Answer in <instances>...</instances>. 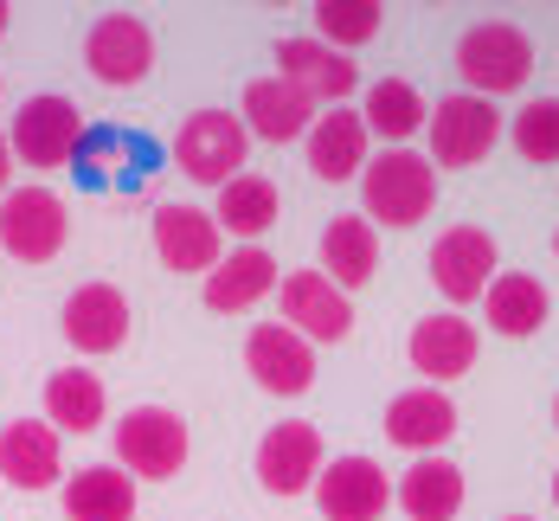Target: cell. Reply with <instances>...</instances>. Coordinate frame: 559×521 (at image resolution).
<instances>
[{
    "label": "cell",
    "instance_id": "obj_37",
    "mask_svg": "<svg viewBox=\"0 0 559 521\" xmlns=\"http://www.w3.org/2000/svg\"><path fill=\"white\" fill-rule=\"evenodd\" d=\"M554 425H559V400H554Z\"/></svg>",
    "mask_w": 559,
    "mask_h": 521
},
{
    "label": "cell",
    "instance_id": "obj_13",
    "mask_svg": "<svg viewBox=\"0 0 559 521\" xmlns=\"http://www.w3.org/2000/svg\"><path fill=\"white\" fill-rule=\"evenodd\" d=\"M245 374L277 400H302L316 387V347L296 329H283V322H258L245 335Z\"/></svg>",
    "mask_w": 559,
    "mask_h": 521
},
{
    "label": "cell",
    "instance_id": "obj_15",
    "mask_svg": "<svg viewBox=\"0 0 559 521\" xmlns=\"http://www.w3.org/2000/svg\"><path fill=\"white\" fill-rule=\"evenodd\" d=\"M316 509L322 521H380L392 509V476L373 458H335L316 476Z\"/></svg>",
    "mask_w": 559,
    "mask_h": 521
},
{
    "label": "cell",
    "instance_id": "obj_24",
    "mask_svg": "<svg viewBox=\"0 0 559 521\" xmlns=\"http://www.w3.org/2000/svg\"><path fill=\"white\" fill-rule=\"evenodd\" d=\"M463 496H469V483H463V470L450 458H412V470L392 483V502L412 521H456Z\"/></svg>",
    "mask_w": 559,
    "mask_h": 521
},
{
    "label": "cell",
    "instance_id": "obj_8",
    "mask_svg": "<svg viewBox=\"0 0 559 521\" xmlns=\"http://www.w3.org/2000/svg\"><path fill=\"white\" fill-rule=\"evenodd\" d=\"M78 135H84V116L71 97H26L20 116H13V129H7V149H13V162H26L33 174H52V168H71V155H78Z\"/></svg>",
    "mask_w": 559,
    "mask_h": 521
},
{
    "label": "cell",
    "instance_id": "obj_11",
    "mask_svg": "<svg viewBox=\"0 0 559 521\" xmlns=\"http://www.w3.org/2000/svg\"><path fill=\"white\" fill-rule=\"evenodd\" d=\"M251 463H258V483L289 502V496H309V489H316L329 451H322V431H316L309 418H283V425H271V431L258 438V458Z\"/></svg>",
    "mask_w": 559,
    "mask_h": 521
},
{
    "label": "cell",
    "instance_id": "obj_23",
    "mask_svg": "<svg viewBox=\"0 0 559 521\" xmlns=\"http://www.w3.org/2000/svg\"><path fill=\"white\" fill-rule=\"evenodd\" d=\"M450 431H456V400L444 387H405L386 405V438L399 451H412V458H438V445Z\"/></svg>",
    "mask_w": 559,
    "mask_h": 521
},
{
    "label": "cell",
    "instance_id": "obj_10",
    "mask_svg": "<svg viewBox=\"0 0 559 521\" xmlns=\"http://www.w3.org/2000/svg\"><path fill=\"white\" fill-rule=\"evenodd\" d=\"M496 277H502V251H496V238L483 226L438 232V245H431V284L444 289L456 309L463 303H483Z\"/></svg>",
    "mask_w": 559,
    "mask_h": 521
},
{
    "label": "cell",
    "instance_id": "obj_16",
    "mask_svg": "<svg viewBox=\"0 0 559 521\" xmlns=\"http://www.w3.org/2000/svg\"><path fill=\"white\" fill-rule=\"evenodd\" d=\"M277 78L283 84H296L309 104H347L354 91H360V64L335 46H322L316 33H302V39H277Z\"/></svg>",
    "mask_w": 559,
    "mask_h": 521
},
{
    "label": "cell",
    "instance_id": "obj_22",
    "mask_svg": "<svg viewBox=\"0 0 559 521\" xmlns=\"http://www.w3.org/2000/svg\"><path fill=\"white\" fill-rule=\"evenodd\" d=\"M238 122H245L251 142H302L309 122H316V104L283 78H251L245 104H238Z\"/></svg>",
    "mask_w": 559,
    "mask_h": 521
},
{
    "label": "cell",
    "instance_id": "obj_31",
    "mask_svg": "<svg viewBox=\"0 0 559 521\" xmlns=\"http://www.w3.org/2000/svg\"><path fill=\"white\" fill-rule=\"evenodd\" d=\"M380 26H386V7L380 0H322L316 7V39L347 52V58H354V46L380 39Z\"/></svg>",
    "mask_w": 559,
    "mask_h": 521
},
{
    "label": "cell",
    "instance_id": "obj_30",
    "mask_svg": "<svg viewBox=\"0 0 559 521\" xmlns=\"http://www.w3.org/2000/svg\"><path fill=\"white\" fill-rule=\"evenodd\" d=\"M277 180L271 174H238V180H225L219 187V206H213V220H219V232H231V238H245V245H258L264 232L277 226Z\"/></svg>",
    "mask_w": 559,
    "mask_h": 521
},
{
    "label": "cell",
    "instance_id": "obj_29",
    "mask_svg": "<svg viewBox=\"0 0 559 521\" xmlns=\"http://www.w3.org/2000/svg\"><path fill=\"white\" fill-rule=\"evenodd\" d=\"M360 122H367V135H386L392 149H405V142L431 122V104L418 97V84L380 78V84H367V97H360Z\"/></svg>",
    "mask_w": 559,
    "mask_h": 521
},
{
    "label": "cell",
    "instance_id": "obj_9",
    "mask_svg": "<svg viewBox=\"0 0 559 521\" xmlns=\"http://www.w3.org/2000/svg\"><path fill=\"white\" fill-rule=\"evenodd\" d=\"M84 71L97 84H110V91L142 84L155 71V33H148V20L142 13H122V7L116 13H97L91 33H84Z\"/></svg>",
    "mask_w": 559,
    "mask_h": 521
},
{
    "label": "cell",
    "instance_id": "obj_25",
    "mask_svg": "<svg viewBox=\"0 0 559 521\" xmlns=\"http://www.w3.org/2000/svg\"><path fill=\"white\" fill-rule=\"evenodd\" d=\"M64 521H135V483L116 463H84L78 476L58 483Z\"/></svg>",
    "mask_w": 559,
    "mask_h": 521
},
{
    "label": "cell",
    "instance_id": "obj_4",
    "mask_svg": "<svg viewBox=\"0 0 559 521\" xmlns=\"http://www.w3.org/2000/svg\"><path fill=\"white\" fill-rule=\"evenodd\" d=\"M110 438H116V470H129V476H142V483L180 476V463L193 451L187 418L168 412V405H129V412L116 418Z\"/></svg>",
    "mask_w": 559,
    "mask_h": 521
},
{
    "label": "cell",
    "instance_id": "obj_7",
    "mask_svg": "<svg viewBox=\"0 0 559 521\" xmlns=\"http://www.w3.org/2000/svg\"><path fill=\"white\" fill-rule=\"evenodd\" d=\"M245 155H251V135L231 110H193L180 129H174V162L187 180L200 187H225L245 174Z\"/></svg>",
    "mask_w": 559,
    "mask_h": 521
},
{
    "label": "cell",
    "instance_id": "obj_6",
    "mask_svg": "<svg viewBox=\"0 0 559 521\" xmlns=\"http://www.w3.org/2000/svg\"><path fill=\"white\" fill-rule=\"evenodd\" d=\"M508 116L489 104V97H469V91H456V97H438V110L425 122V135H431V168H476V162H489L496 155V142H502Z\"/></svg>",
    "mask_w": 559,
    "mask_h": 521
},
{
    "label": "cell",
    "instance_id": "obj_28",
    "mask_svg": "<svg viewBox=\"0 0 559 521\" xmlns=\"http://www.w3.org/2000/svg\"><path fill=\"white\" fill-rule=\"evenodd\" d=\"M104 412H110V393H104V380L91 367H58L52 380H46V425H52L58 438L64 431H78V438L97 431Z\"/></svg>",
    "mask_w": 559,
    "mask_h": 521
},
{
    "label": "cell",
    "instance_id": "obj_36",
    "mask_svg": "<svg viewBox=\"0 0 559 521\" xmlns=\"http://www.w3.org/2000/svg\"><path fill=\"white\" fill-rule=\"evenodd\" d=\"M502 521H540V516H502Z\"/></svg>",
    "mask_w": 559,
    "mask_h": 521
},
{
    "label": "cell",
    "instance_id": "obj_12",
    "mask_svg": "<svg viewBox=\"0 0 559 521\" xmlns=\"http://www.w3.org/2000/svg\"><path fill=\"white\" fill-rule=\"evenodd\" d=\"M283 329H296L302 342L316 347V342H347L354 335V296L347 289H335L322 271H283Z\"/></svg>",
    "mask_w": 559,
    "mask_h": 521
},
{
    "label": "cell",
    "instance_id": "obj_32",
    "mask_svg": "<svg viewBox=\"0 0 559 521\" xmlns=\"http://www.w3.org/2000/svg\"><path fill=\"white\" fill-rule=\"evenodd\" d=\"M508 135H514L521 162L554 168L559 162V97H534V104H521V110L508 116Z\"/></svg>",
    "mask_w": 559,
    "mask_h": 521
},
{
    "label": "cell",
    "instance_id": "obj_34",
    "mask_svg": "<svg viewBox=\"0 0 559 521\" xmlns=\"http://www.w3.org/2000/svg\"><path fill=\"white\" fill-rule=\"evenodd\" d=\"M7 20H13V7H7V0H0V33H7Z\"/></svg>",
    "mask_w": 559,
    "mask_h": 521
},
{
    "label": "cell",
    "instance_id": "obj_3",
    "mask_svg": "<svg viewBox=\"0 0 559 521\" xmlns=\"http://www.w3.org/2000/svg\"><path fill=\"white\" fill-rule=\"evenodd\" d=\"M456 71L469 84V97H508L534 78V39L514 26V20H483L456 39Z\"/></svg>",
    "mask_w": 559,
    "mask_h": 521
},
{
    "label": "cell",
    "instance_id": "obj_18",
    "mask_svg": "<svg viewBox=\"0 0 559 521\" xmlns=\"http://www.w3.org/2000/svg\"><path fill=\"white\" fill-rule=\"evenodd\" d=\"M302 155H309L316 180H360V168L373 162V135H367L360 110L335 104V110H316L309 135H302Z\"/></svg>",
    "mask_w": 559,
    "mask_h": 521
},
{
    "label": "cell",
    "instance_id": "obj_27",
    "mask_svg": "<svg viewBox=\"0 0 559 521\" xmlns=\"http://www.w3.org/2000/svg\"><path fill=\"white\" fill-rule=\"evenodd\" d=\"M483 309H489V329L508 335V342H527V335H540L547 329V316H554V296L540 277H527V271H502L489 296H483Z\"/></svg>",
    "mask_w": 559,
    "mask_h": 521
},
{
    "label": "cell",
    "instance_id": "obj_19",
    "mask_svg": "<svg viewBox=\"0 0 559 521\" xmlns=\"http://www.w3.org/2000/svg\"><path fill=\"white\" fill-rule=\"evenodd\" d=\"M277 284H283L277 258H271L264 245H238V251H225L219 264L206 271L200 296H206V309H213V316H245V309H258Z\"/></svg>",
    "mask_w": 559,
    "mask_h": 521
},
{
    "label": "cell",
    "instance_id": "obj_21",
    "mask_svg": "<svg viewBox=\"0 0 559 521\" xmlns=\"http://www.w3.org/2000/svg\"><path fill=\"white\" fill-rule=\"evenodd\" d=\"M0 483H13L26 496L64 483V445H58V431L46 418H13L0 431Z\"/></svg>",
    "mask_w": 559,
    "mask_h": 521
},
{
    "label": "cell",
    "instance_id": "obj_33",
    "mask_svg": "<svg viewBox=\"0 0 559 521\" xmlns=\"http://www.w3.org/2000/svg\"><path fill=\"white\" fill-rule=\"evenodd\" d=\"M7 180H13V149H7V135H0V193H7Z\"/></svg>",
    "mask_w": 559,
    "mask_h": 521
},
{
    "label": "cell",
    "instance_id": "obj_17",
    "mask_svg": "<svg viewBox=\"0 0 559 521\" xmlns=\"http://www.w3.org/2000/svg\"><path fill=\"white\" fill-rule=\"evenodd\" d=\"M155 258L180 277H206L225 258V232L206 206H155Z\"/></svg>",
    "mask_w": 559,
    "mask_h": 521
},
{
    "label": "cell",
    "instance_id": "obj_26",
    "mask_svg": "<svg viewBox=\"0 0 559 521\" xmlns=\"http://www.w3.org/2000/svg\"><path fill=\"white\" fill-rule=\"evenodd\" d=\"M373 271H380V232L360 213H335L322 226V277L335 289H360L373 284Z\"/></svg>",
    "mask_w": 559,
    "mask_h": 521
},
{
    "label": "cell",
    "instance_id": "obj_35",
    "mask_svg": "<svg viewBox=\"0 0 559 521\" xmlns=\"http://www.w3.org/2000/svg\"><path fill=\"white\" fill-rule=\"evenodd\" d=\"M554 509H559V470H554Z\"/></svg>",
    "mask_w": 559,
    "mask_h": 521
},
{
    "label": "cell",
    "instance_id": "obj_38",
    "mask_svg": "<svg viewBox=\"0 0 559 521\" xmlns=\"http://www.w3.org/2000/svg\"><path fill=\"white\" fill-rule=\"evenodd\" d=\"M554 251H559V232H554Z\"/></svg>",
    "mask_w": 559,
    "mask_h": 521
},
{
    "label": "cell",
    "instance_id": "obj_2",
    "mask_svg": "<svg viewBox=\"0 0 559 521\" xmlns=\"http://www.w3.org/2000/svg\"><path fill=\"white\" fill-rule=\"evenodd\" d=\"M71 168H78V187H91V193H142V187L155 180V168H162V149H155L142 129L84 122Z\"/></svg>",
    "mask_w": 559,
    "mask_h": 521
},
{
    "label": "cell",
    "instance_id": "obj_14",
    "mask_svg": "<svg viewBox=\"0 0 559 521\" xmlns=\"http://www.w3.org/2000/svg\"><path fill=\"white\" fill-rule=\"evenodd\" d=\"M476 354H483V329H476L463 309L425 316V322L412 329V342H405V360H412V374H418V380H431V387H444V380H463V374L476 367Z\"/></svg>",
    "mask_w": 559,
    "mask_h": 521
},
{
    "label": "cell",
    "instance_id": "obj_20",
    "mask_svg": "<svg viewBox=\"0 0 559 521\" xmlns=\"http://www.w3.org/2000/svg\"><path fill=\"white\" fill-rule=\"evenodd\" d=\"M64 342L78 354H116L129 342V296L116 284H78L64 296Z\"/></svg>",
    "mask_w": 559,
    "mask_h": 521
},
{
    "label": "cell",
    "instance_id": "obj_5",
    "mask_svg": "<svg viewBox=\"0 0 559 521\" xmlns=\"http://www.w3.org/2000/svg\"><path fill=\"white\" fill-rule=\"evenodd\" d=\"M71 238V206L64 193L26 180V187H7L0 193V245L20 258V264H52Z\"/></svg>",
    "mask_w": 559,
    "mask_h": 521
},
{
    "label": "cell",
    "instance_id": "obj_1",
    "mask_svg": "<svg viewBox=\"0 0 559 521\" xmlns=\"http://www.w3.org/2000/svg\"><path fill=\"white\" fill-rule=\"evenodd\" d=\"M360 200H367V226L380 232H405V226H425L431 220V206H438V168L425 162V155H412V149H386V155H373L367 168H360Z\"/></svg>",
    "mask_w": 559,
    "mask_h": 521
}]
</instances>
